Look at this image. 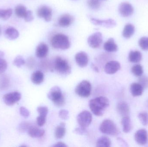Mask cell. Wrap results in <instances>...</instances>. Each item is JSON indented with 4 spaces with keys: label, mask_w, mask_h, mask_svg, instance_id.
Listing matches in <instances>:
<instances>
[{
    "label": "cell",
    "mask_w": 148,
    "mask_h": 147,
    "mask_svg": "<svg viewBox=\"0 0 148 147\" xmlns=\"http://www.w3.org/2000/svg\"><path fill=\"white\" fill-rule=\"evenodd\" d=\"M109 101L105 97L100 96L92 99L89 106L91 112L97 116L103 115L106 109L109 106Z\"/></svg>",
    "instance_id": "cell-1"
},
{
    "label": "cell",
    "mask_w": 148,
    "mask_h": 147,
    "mask_svg": "<svg viewBox=\"0 0 148 147\" xmlns=\"http://www.w3.org/2000/svg\"><path fill=\"white\" fill-rule=\"evenodd\" d=\"M51 44L53 48L63 50L69 49L71 46L68 36L62 33L55 35L51 39Z\"/></svg>",
    "instance_id": "cell-2"
},
{
    "label": "cell",
    "mask_w": 148,
    "mask_h": 147,
    "mask_svg": "<svg viewBox=\"0 0 148 147\" xmlns=\"http://www.w3.org/2000/svg\"><path fill=\"white\" fill-rule=\"evenodd\" d=\"M52 71L53 70L62 75H69L71 72V67L68 61L61 57H56L52 64Z\"/></svg>",
    "instance_id": "cell-3"
},
{
    "label": "cell",
    "mask_w": 148,
    "mask_h": 147,
    "mask_svg": "<svg viewBox=\"0 0 148 147\" xmlns=\"http://www.w3.org/2000/svg\"><path fill=\"white\" fill-rule=\"evenodd\" d=\"M47 97L57 107H61L65 104V96L59 86L52 87L48 93Z\"/></svg>",
    "instance_id": "cell-4"
},
{
    "label": "cell",
    "mask_w": 148,
    "mask_h": 147,
    "mask_svg": "<svg viewBox=\"0 0 148 147\" xmlns=\"http://www.w3.org/2000/svg\"><path fill=\"white\" fill-rule=\"evenodd\" d=\"M100 130L102 133L108 135L116 136L120 133L115 123L110 120H105L101 123Z\"/></svg>",
    "instance_id": "cell-5"
},
{
    "label": "cell",
    "mask_w": 148,
    "mask_h": 147,
    "mask_svg": "<svg viewBox=\"0 0 148 147\" xmlns=\"http://www.w3.org/2000/svg\"><path fill=\"white\" fill-rule=\"evenodd\" d=\"M91 89V84L89 81L83 80L77 85L75 92L81 97L88 98L90 96Z\"/></svg>",
    "instance_id": "cell-6"
},
{
    "label": "cell",
    "mask_w": 148,
    "mask_h": 147,
    "mask_svg": "<svg viewBox=\"0 0 148 147\" xmlns=\"http://www.w3.org/2000/svg\"><path fill=\"white\" fill-rule=\"evenodd\" d=\"M77 120L80 127L86 128L90 125L92 122V115L88 111L84 110L78 114Z\"/></svg>",
    "instance_id": "cell-7"
},
{
    "label": "cell",
    "mask_w": 148,
    "mask_h": 147,
    "mask_svg": "<svg viewBox=\"0 0 148 147\" xmlns=\"http://www.w3.org/2000/svg\"><path fill=\"white\" fill-rule=\"evenodd\" d=\"M21 98V95L18 91L10 92L4 95L3 99L4 103L8 106H12L19 102Z\"/></svg>",
    "instance_id": "cell-8"
},
{
    "label": "cell",
    "mask_w": 148,
    "mask_h": 147,
    "mask_svg": "<svg viewBox=\"0 0 148 147\" xmlns=\"http://www.w3.org/2000/svg\"><path fill=\"white\" fill-rule=\"evenodd\" d=\"M102 42V35L100 32L94 33L88 38V44L90 47L93 48L100 47Z\"/></svg>",
    "instance_id": "cell-9"
},
{
    "label": "cell",
    "mask_w": 148,
    "mask_h": 147,
    "mask_svg": "<svg viewBox=\"0 0 148 147\" xmlns=\"http://www.w3.org/2000/svg\"><path fill=\"white\" fill-rule=\"evenodd\" d=\"M37 15L38 17L43 18L46 21L49 22L52 20L53 10L48 6L42 5L38 8Z\"/></svg>",
    "instance_id": "cell-10"
},
{
    "label": "cell",
    "mask_w": 148,
    "mask_h": 147,
    "mask_svg": "<svg viewBox=\"0 0 148 147\" xmlns=\"http://www.w3.org/2000/svg\"><path fill=\"white\" fill-rule=\"evenodd\" d=\"M91 23L96 26H101L107 28H112L116 26V23L114 20L109 19L106 20H101L93 17H89Z\"/></svg>",
    "instance_id": "cell-11"
},
{
    "label": "cell",
    "mask_w": 148,
    "mask_h": 147,
    "mask_svg": "<svg viewBox=\"0 0 148 147\" xmlns=\"http://www.w3.org/2000/svg\"><path fill=\"white\" fill-rule=\"evenodd\" d=\"M118 10L121 15L125 17L130 16L134 12V9L132 5L127 2L120 3L118 7Z\"/></svg>",
    "instance_id": "cell-12"
},
{
    "label": "cell",
    "mask_w": 148,
    "mask_h": 147,
    "mask_svg": "<svg viewBox=\"0 0 148 147\" xmlns=\"http://www.w3.org/2000/svg\"><path fill=\"white\" fill-rule=\"evenodd\" d=\"M134 139L136 143L141 146L147 144L148 140V133L144 129L137 130L134 135Z\"/></svg>",
    "instance_id": "cell-13"
},
{
    "label": "cell",
    "mask_w": 148,
    "mask_h": 147,
    "mask_svg": "<svg viewBox=\"0 0 148 147\" xmlns=\"http://www.w3.org/2000/svg\"><path fill=\"white\" fill-rule=\"evenodd\" d=\"M121 64L118 61L112 60L108 62L104 66V71L108 74H114L121 69Z\"/></svg>",
    "instance_id": "cell-14"
},
{
    "label": "cell",
    "mask_w": 148,
    "mask_h": 147,
    "mask_svg": "<svg viewBox=\"0 0 148 147\" xmlns=\"http://www.w3.org/2000/svg\"><path fill=\"white\" fill-rule=\"evenodd\" d=\"M75 60L77 64L81 67L87 66L88 63L89 59L88 54L84 51H80L76 54Z\"/></svg>",
    "instance_id": "cell-15"
},
{
    "label": "cell",
    "mask_w": 148,
    "mask_h": 147,
    "mask_svg": "<svg viewBox=\"0 0 148 147\" xmlns=\"http://www.w3.org/2000/svg\"><path fill=\"white\" fill-rule=\"evenodd\" d=\"M74 21V17L69 14H64L60 16L58 20V24L60 26L66 27L69 26Z\"/></svg>",
    "instance_id": "cell-16"
},
{
    "label": "cell",
    "mask_w": 148,
    "mask_h": 147,
    "mask_svg": "<svg viewBox=\"0 0 148 147\" xmlns=\"http://www.w3.org/2000/svg\"><path fill=\"white\" fill-rule=\"evenodd\" d=\"M49 47L47 44L43 42L39 44L36 50V55L39 58H43L47 55Z\"/></svg>",
    "instance_id": "cell-17"
},
{
    "label": "cell",
    "mask_w": 148,
    "mask_h": 147,
    "mask_svg": "<svg viewBox=\"0 0 148 147\" xmlns=\"http://www.w3.org/2000/svg\"><path fill=\"white\" fill-rule=\"evenodd\" d=\"M116 109L117 112L122 117L125 116H129L130 107L128 104L125 102H119L117 104Z\"/></svg>",
    "instance_id": "cell-18"
},
{
    "label": "cell",
    "mask_w": 148,
    "mask_h": 147,
    "mask_svg": "<svg viewBox=\"0 0 148 147\" xmlns=\"http://www.w3.org/2000/svg\"><path fill=\"white\" fill-rule=\"evenodd\" d=\"M130 91L132 96L135 97L141 96L144 89L139 83H134L130 85Z\"/></svg>",
    "instance_id": "cell-19"
},
{
    "label": "cell",
    "mask_w": 148,
    "mask_h": 147,
    "mask_svg": "<svg viewBox=\"0 0 148 147\" xmlns=\"http://www.w3.org/2000/svg\"><path fill=\"white\" fill-rule=\"evenodd\" d=\"M29 135L31 138H39L42 137L45 134V131L37 127L32 125L27 131Z\"/></svg>",
    "instance_id": "cell-20"
},
{
    "label": "cell",
    "mask_w": 148,
    "mask_h": 147,
    "mask_svg": "<svg viewBox=\"0 0 148 147\" xmlns=\"http://www.w3.org/2000/svg\"><path fill=\"white\" fill-rule=\"evenodd\" d=\"M103 49L108 52H114L118 51V46L113 38H110L103 45Z\"/></svg>",
    "instance_id": "cell-21"
},
{
    "label": "cell",
    "mask_w": 148,
    "mask_h": 147,
    "mask_svg": "<svg viewBox=\"0 0 148 147\" xmlns=\"http://www.w3.org/2000/svg\"><path fill=\"white\" fill-rule=\"evenodd\" d=\"M123 130L126 133H130L132 130L133 126L131 119L129 116L123 117L121 120Z\"/></svg>",
    "instance_id": "cell-22"
},
{
    "label": "cell",
    "mask_w": 148,
    "mask_h": 147,
    "mask_svg": "<svg viewBox=\"0 0 148 147\" xmlns=\"http://www.w3.org/2000/svg\"><path fill=\"white\" fill-rule=\"evenodd\" d=\"M5 35L7 39L10 40H13L18 38L19 33L15 28L9 27L5 30Z\"/></svg>",
    "instance_id": "cell-23"
},
{
    "label": "cell",
    "mask_w": 148,
    "mask_h": 147,
    "mask_svg": "<svg viewBox=\"0 0 148 147\" xmlns=\"http://www.w3.org/2000/svg\"><path fill=\"white\" fill-rule=\"evenodd\" d=\"M135 28L133 24L128 23L124 26L123 31V36L126 39L131 38L134 33Z\"/></svg>",
    "instance_id": "cell-24"
},
{
    "label": "cell",
    "mask_w": 148,
    "mask_h": 147,
    "mask_svg": "<svg viewBox=\"0 0 148 147\" xmlns=\"http://www.w3.org/2000/svg\"><path fill=\"white\" fill-rule=\"evenodd\" d=\"M44 79V74L43 72L40 71H36L31 76V81L35 84H40L43 82Z\"/></svg>",
    "instance_id": "cell-25"
},
{
    "label": "cell",
    "mask_w": 148,
    "mask_h": 147,
    "mask_svg": "<svg viewBox=\"0 0 148 147\" xmlns=\"http://www.w3.org/2000/svg\"><path fill=\"white\" fill-rule=\"evenodd\" d=\"M129 60L133 63L140 62L142 59V54L138 51H131L129 54Z\"/></svg>",
    "instance_id": "cell-26"
},
{
    "label": "cell",
    "mask_w": 148,
    "mask_h": 147,
    "mask_svg": "<svg viewBox=\"0 0 148 147\" xmlns=\"http://www.w3.org/2000/svg\"><path fill=\"white\" fill-rule=\"evenodd\" d=\"M66 123L61 122L56 129L55 136L57 139H61L65 136L66 133Z\"/></svg>",
    "instance_id": "cell-27"
},
{
    "label": "cell",
    "mask_w": 148,
    "mask_h": 147,
    "mask_svg": "<svg viewBox=\"0 0 148 147\" xmlns=\"http://www.w3.org/2000/svg\"><path fill=\"white\" fill-rule=\"evenodd\" d=\"M110 139L107 136H101L98 139L96 142V147H109L111 146Z\"/></svg>",
    "instance_id": "cell-28"
},
{
    "label": "cell",
    "mask_w": 148,
    "mask_h": 147,
    "mask_svg": "<svg viewBox=\"0 0 148 147\" xmlns=\"http://www.w3.org/2000/svg\"><path fill=\"white\" fill-rule=\"evenodd\" d=\"M27 8L22 4H19L15 8V13L16 15L20 18H24L27 14Z\"/></svg>",
    "instance_id": "cell-29"
},
{
    "label": "cell",
    "mask_w": 148,
    "mask_h": 147,
    "mask_svg": "<svg viewBox=\"0 0 148 147\" xmlns=\"http://www.w3.org/2000/svg\"><path fill=\"white\" fill-rule=\"evenodd\" d=\"M131 72L136 77H140L143 74V67L140 64L134 65L131 68Z\"/></svg>",
    "instance_id": "cell-30"
},
{
    "label": "cell",
    "mask_w": 148,
    "mask_h": 147,
    "mask_svg": "<svg viewBox=\"0 0 148 147\" xmlns=\"http://www.w3.org/2000/svg\"><path fill=\"white\" fill-rule=\"evenodd\" d=\"M13 14V9L9 8L8 9H0V18L3 20H8L10 18Z\"/></svg>",
    "instance_id": "cell-31"
},
{
    "label": "cell",
    "mask_w": 148,
    "mask_h": 147,
    "mask_svg": "<svg viewBox=\"0 0 148 147\" xmlns=\"http://www.w3.org/2000/svg\"><path fill=\"white\" fill-rule=\"evenodd\" d=\"M87 4L90 8L94 10H97L101 7L100 0H88Z\"/></svg>",
    "instance_id": "cell-32"
},
{
    "label": "cell",
    "mask_w": 148,
    "mask_h": 147,
    "mask_svg": "<svg viewBox=\"0 0 148 147\" xmlns=\"http://www.w3.org/2000/svg\"><path fill=\"white\" fill-rule=\"evenodd\" d=\"M138 118L141 123L144 126L148 125V112L147 111H142L139 113Z\"/></svg>",
    "instance_id": "cell-33"
},
{
    "label": "cell",
    "mask_w": 148,
    "mask_h": 147,
    "mask_svg": "<svg viewBox=\"0 0 148 147\" xmlns=\"http://www.w3.org/2000/svg\"><path fill=\"white\" fill-rule=\"evenodd\" d=\"M10 80L9 78L6 76H3L0 80V88L2 90H5L8 88Z\"/></svg>",
    "instance_id": "cell-34"
},
{
    "label": "cell",
    "mask_w": 148,
    "mask_h": 147,
    "mask_svg": "<svg viewBox=\"0 0 148 147\" xmlns=\"http://www.w3.org/2000/svg\"><path fill=\"white\" fill-rule=\"evenodd\" d=\"M33 125L31 123L28 122H23L21 123L18 127V129L21 133H25L28 131L29 128Z\"/></svg>",
    "instance_id": "cell-35"
},
{
    "label": "cell",
    "mask_w": 148,
    "mask_h": 147,
    "mask_svg": "<svg viewBox=\"0 0 148 147\" xmlns=\"http://www.w3.org/2000/svg\"><path fill=\"white\" fill-rule=\"evenodd\" d=\"M138 44L142 50L145 51H148V37H142L139 40Z\"/></svg>",
    "instance_id": "cell-36"
},
{
    "label": "cell",
    "mask_w": 148,
    "mask_h": 147,
    "mask_svg": "<svg viewBox=\"0 0 148 147\" xmlns=\"http://www.w3.org/2000/svg\"><path fill=\"white\" fill-rule=\"evenodd\" d=\"M26 62L23 58L21 56H17L14 60L13 64L14 65L17 67H21V66L25 64Z\"/></svg>",
    "instance_id": "cell-37"
},
{
    "label": "cell",
    "mask_w": 148,
    "mask_h": 147,
    "mask_svg": "<svg viewBox=\"0 0 148 147\" xmlns=\"http://www.w3.org/2000/svg\"><path fill=\"white\" fill-rule=\"evenodd\" d=\"M37 111L40 114L39 116L46 118L48 113V109L45 106H40L37 108Z\"/></svg>",
    "instance_id": "cell-38"
},
{
    "label": "cell",
    "mask_w": 148,
    "mask_h": 147,
    "mask_svg": "<svg viewBox=\"0 0 148 147\" xmlns=\"http://www.w3.org/2000/svg\"><path fill=\"white\" fill-rule=\"evenodd\" d=\"M138 83L141 85L144 89L148 88V77L147 76H141L138 80Z\"/></svg>",
    "instance_id": "cell-39"
},
{
    "label": "cell",
    "mask_w": 148,
    "mask_h": 147,
    "mask_svg": "<svg viewBox=\"0 0 148 147\" xmlns=\"http://www.w3.org/2000/svg\"><path fill=\"white\" fill-rule=\"evenodd\" d=\"M8 63L5 60L0 58V74L3 73L7 70Z\"/></svg>",
    "instance_id": "cell-40"
},
{
    "label": "cell",
    "mask_w": 148,
    "mask_h": 147,
    "mask_svg": "<svg viewBox=\"0 0 148 147\" xmlns=\"http://www.w3.org/2000/svg\"><path fill=\"white\" fill-rule=\"evenodd\" d=\"M59 116L62 120H67L69 118V112L66 110H61L59 111Z\"/></svg>",
    "instance_id": "cell-41"
},
{
    "label": "cell",
    "mask_w": 148,
    "mask_h": 147,
    "mask_svg": "<svg viewBox=\"0 0 148 147\" xmlns=\"http://www.w3.org/2000/svg\"><path fill=\"white\" fill-rule=\"evenodd\" d=\"M20 112L21 114L24 118H27L30 114V113L28 110L24 107H21L20 108Z\"/></svg>",
    "instance_id": "cell-42"
},
{
    "label": "cell",
    "mask_w": 148,
    "mask_h": 147,
    "mask_svg": "<svg viewBox=\"0 0 148 147\" xmlns=\"http://www.w3.org/2000/svg\"><path fill=\"white\" fill-rule=\"evenodd\" d=\"M74 133L77 134L83 135L87 133V131L86 130V128L82 127H80L76 128L74 130Z\"/></svg>",
    "instance_id": "cell-43"
},
{
    "label": "cell",
    "mask_w": 148,
    "mask_h": 147,
    "mask_svg": "<svg viewBox=\"0 0 148 147\" xmlns=\"http://www.w3.org/2000/svg\"><path fill=\"white\" fill-rule=\"evenodd\" d=\"M25 21L27 22H29L32 21L34 20V17L33 16V13L31 10H28L27 14L24 18Z\"/></svg>",
    "instance_id": "cell-44"
},
{
    "label": "cell",
    "mask_w": 148,
    "mask_h": 147,
    "mask_svg": "<svg viewBox=\"0 0 148 147\" xmlns=\"http://www.w3.org/2000/svg\"><path fill=\"white\" fill-rule=\"evenodd\" d=\"M35 64V60L32 57H30L27 60V66L29 69H32L34 68Z\"/></svg>",
    "instance_id": "cell-45"
},
{
    "label": "cell",
    "mask_w": 148,
    "mask_h": 147,
    "mask_svg": "<svg viewBox=\"0 0 148 147\" xmlns=\"http://www.w3.org/2000/svg\"><path fill=\"white\" fill-rule=\"evenodd\" d=\"M46 118L38 116L36 118V123L39 127H42L46 123Z\"/></svg>",
    "instance_id": "cell-46"
},
{
    "label": "cell",
    "mask_w": 148,
    "mask_h": 147,
    "mask_svg": "<svg viewBox=\"0 0 148 147\" xmlns=\"http://www.w3.org/2000/svg\"><path fill=\"white\" fill-rule=\"evenodd\" d=\"M67 146H68L65 143L61 142H57L53 146V147H67Z\"/></svg>",
    "instance_id": "cell-47"
},
{
    "label": "cell",
    "mask_w": 148,
    "mask_h": 147,
    "mask_svg": "<svg viewBox=\"0 0 148 147\" xmlns=\"http://www.w3.org/2000/svg\"><path fill=\"white\" fill-rule=\"evenodd\" d=\"M91 67H92V69H93V70L95 71L96 72H99V69H98V67H97V66L95 65L92 64V65H91Z\"/></svg>",
    "instance_id": "cell-48"
},
{
    "label": "cell",
    "mask_w": 148,
    "mask_h": 147,
    "mask_svg": "<svg viewBox=\"0 0 148 147\" xmlns=\"http://www.w3.org/2000/svg\"><path fill=\"white\" fill-rule=\"evenodd\" d=\"M4 54L3 52L2 51H0V58H3L4 56Z\"/></svg>",
    "instance_id": "cell-49"
},
{
    "label": "cell",
    "mask_w": 148,
    "mask_h": 147,
    "mask_svg": "<svg viewBox=\"0 0 148 147\" xmlns=\"http://www.w3.org/2000/svg\"><path fill=\"white\" fill-rule=\"evenodd\" d=\"M146 106L148 108V99L146 102Z\"/></svg>",
    "instance_id": "cell-50"
},
{
    "label": "cell",
    "mask_w": 148,
    "mask_h": 147,
    "mask_svg": "<svg viewBox=\"0 0 148 147\" xmlns=\"http://www.w3.org/2000/svg\"><path fill=\"white\" fill-rule=\"evenodd\" d=\"M1 26H0V35H1Z\"/></svg>",
    "instance_id": "cell-51"
}]
</instances>
